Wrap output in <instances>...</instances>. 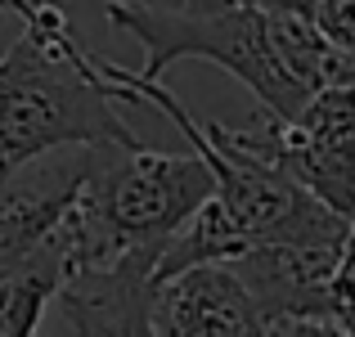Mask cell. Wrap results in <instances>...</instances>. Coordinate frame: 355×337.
<instances>
[{"label":"cell","mask_w":355,"mask_h":337,"mask_svg":"<svg viewBox=\"0 0 355 337\" xmlns=\"http://www.w3.org/2000/svg\"><path fill=\"white\" fill-rule=\"evenodd\" d=\"M270 337H347L338 324H320V320H297V324H275Z\"/></svg>","instance_id":"4fadbf2b"},{"label":"cell","mask_w":355,"mask_h":337,"mask_svg":"<svg viewBox=\"0 0 355 337\" xmlns=\"http://www.w3.org/2000/svg\"><path fill=\"white\" fill-rule=\"evenodd\" d=\"M95 166V148H68L63 157H41L32 166L0 175V279L23 270L81 202Z\"/></svg>","instance_id":"5b68a950"},{"label":"cell","mask_w":355,"mask_h":337,"mask_svg":"<svg viewBox=\"0 0 355 337\" xmlns=\"http://www.w3.org/2000/svg\"><path fill=\"white\" fill-rule=\"evenodd\" d=\"M351 239H315V243H279L239 257L234 275L248 284L270 324L320 320L333 324V284Z\"/></svg>","instance_id":"8992f818"},{"label":"cell","mask_w":355,"mask_h":337,"mask_svg":"<svg viewBox=\"0 0 355 337\" xmlns=\"http://www.w3.org/2000/svg\"><path fill=\"white\" fill-rule=\"evenodd\" d=\"M121 104H135L130 68L90 54L63 9L23 27L0 54V175L59 148H139Z\"/></svg>","instance_id":"6da1fadb"},{"label":"cell","mask_w":355,"mask_h":337,"mask_svg":"<svg viewBox=\"0 0 355 337\" xmlns=\"http://www.w3.org/2000/svg\"><path fill=\"white\" fill-rule=\"evenodd\" d=\"M216 198L207 157L153 148H95L81 202L63 221L72 270H104L117 261H162L171 239ZM72 275V279H77Z\"/></svg>","instance_id":"7a4b0ae2"},{"label":"cell","mask_w":355,"mask_h":337,"mask_svg":"<svg viewBox=\"0 0 355 337\" xmlns=\"http://www.w3.org/2000/svg\"><path fill=\"white\" fill-rule=\"evenodd\" d=\"M243 5V0H184V9H198V14H216V9Z\"/></svg>","instance_id":"5bb4252c"},{"label":"cell","mask_w":355,"mask_h":337,"mask_svg":"<svg viewBox=\"0 0 355 337\" xmlns=\"http://www.w3.org/2000/svg\"><path fill=\"white\" fill-rule=\"evenodd\" d=\"M252 9H266V14H293V18H320L324 0H243Z\"/></svg>","instance_id":"7c38bea8"},{"label":"cell","mask_w":355,"mask_h":337,"mask_svg":"<svg viewBox=\"0 0 355 337\" xmlns=\"http://www.w3.org/2000/svg\"><path fill=\"white\" fill-rule=\"evenodd\" d=\"M72 252L63 230L9 279H0V337H36L41 315L50 302H59L63 288L72 284Z\"/></svg>","instance_id":"9c48e42d"},{"label":"cell","mask_w":355,"mask_h":337,"mask_svg":"<svg viewBox=\"0 0 355 337\" xmlns=\"http://www.w3.org/2000/svg\"><path fill=\"white\" fill-rule=\"evenodd\" d=\"M104 14L113 27H121L126 36L144 45L139 77L148 81H162V72L180 59H207L257 95L261 117L293 121L315 99L284 59L279 14H266L252 5L198 14V9H157V5H130V0H108Z\"/></svg>","instance_id":"3957f363"},{"label":"cell","mask_w":355,"mask_h":337,"mask_svg":"<svg viewBox=\"0 0 355 337\" xmlns=\"http://www.w3.org/2000/svg\"><path fill=\"white\" fill-rule=\"evenodd\" d=\"M0 54H5V50H0Z\"/></svg>","instance_id":"9a60e30c"},{"label":"cell","mask_w":355,"mask_h":337,"mask_svg":"<svg viewBox=\"0 0 355 337\" xmlns=\"http://www.w3.org/2000/svg\"><path fill=\"white\" fill-rule=\"evenodd\" d=\"M0 9H5V14H18L23 27H32V23H41V18H50L54 9H63V0H0Z\"/></svg>","instance_id":"8fae6325"},{"label":"cell","mask_w":355,"mask_h":337,"mask_svg":"<svg viewBox=\"0 0 355 337\" xmlns=\"http://www.w3.org/2000/svg\"><path fill=\"white\" fill-rule=\"evenodd\" d=\"M239 148L279 166L320 202L355 221V86H329L302 108V117L257 126H230Z\"/></svg>","instance_id":"277c9868"},{"label":"cell","mask_w":355,"mask_h":337,"mask_svg":"<svg viewBox=\"0 0 355 337\" xmlns=\"http://www.w3.org/2000/svg\"><path fill=\"white\" fill-rule=\"evenodd\" d=\"M157 337H270L275 324L230 266H202L157 284Z\"/></svg>","instance_id":"52a82bcc"},{"label":"cell","mask_w":355,"mask_h":337,"mask_svg":"<svg viewBox=\"0 0 355 337\" xmlns=\"http://www.w3.org/2000/svg\"><path fill=\"white\" fill-rule=\"evenodd\" d=\"M315 23H320V32L329 36L333 45H342V50L355 54V0H324Z\"/></svg>","instance_id":"30bf717a"},{"label":"cell","mask_w":355,"mask_h":337,"mask_svg":"<svg viewBox=\"0 0 355 337\" xmlns=\"http://www.w3.org/2000/svg\"><path fill=\"white\" fill-rule=\"evenodd\" d=\"M153 275H157V261H144V257L77 275L59 297L63 315L72 324V337H157Z\"/></svg>","instance_id":"ba28073f"}]
</instances>
